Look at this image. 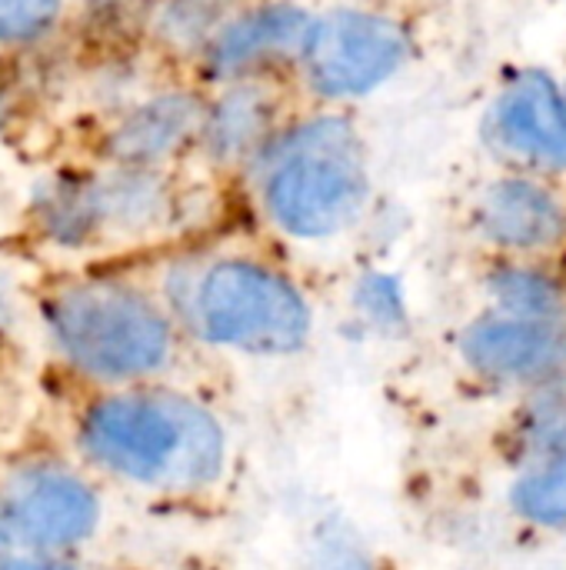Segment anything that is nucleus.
Listing matches in <instances>:
<instances>
[{
	"instance_id": "1",
	"label": "nucleus",
	"mask_w": 566,
	"mask_h": 570,
	"mask_svg": "<svg viewBox=\"0 0 566 570\" xmlns=\"http://www.w3.org/2000/svg\"><path fill=\"white\" fill-rule=\"evenodd\" d=\"M83 454L133 491L187 511H224L244 474L240 438L207 391L180 384L113 387L80 424Z\"/></svg>"
},
{
	"instance_id": "2",
	"label": "nucleus",
	"mask_w": 566,
	"mask_h": 570,
	"mask_svg": "<svg viewBox=\"0 0 566 570\" xmlns=\"http://www.w3.org/2000/svg\"><path fill=\"white\" fill-rule=\"evenodd\" d=\"M157 297L214 361L290 364L317 341L314 297L267 254H190L167 267Z\"/></svg>"
},
{
	"instance_id": "3",
	"label": "nucleus",
	"mask_w": 566,
	"mask_h": 570,
	"mask_svg": "<svg viewBox=\"0 0 566 570\" xmlns=\"http://www.w3.org/2000/svg\"><path fill=\"white\" fill-rule=\"evenodd\" d=\"M47 321L63 357L113 387H197L187 377L193 371L210 377L217 364L180 331L157 294L123 281H87L60 291Z\"/></svg>"
},
{
	"instance_id": "4",
	"label": "nucleus",
	"mask_w": 566,
	"mask_h": 570,
	"mask_svg": "<svg viewBox=\"0 0 566 570\" xmlns=\"http://www.w3.org/2000/svg\"><path fill=\"white\" fill-rule=\"evenodd\" d=\"M254 174L264 220L297 244L344 237L370 204L367 154L344 117H310L277 134L254 160Z\"/></svg>"
},
{
	"instance_id": "5",
	"label": "nucleus",
	"mask_w": 566,
	"mask_h": 570,
	"mask_svg": "<svg viewBox=\"0 0 566 570\" xmlns=\"http://www.w3.org/2000/svg\"><path fill=\"white\" fill-rule=\"evenodd\" d=\"M444 351L464 387L504 404L566 381V321L477 307L447 334Z\"/></svg>"
},
{
	"instance_id": "6",
	"label": "nucleus",
	"mask_w": 566,
	"mask_h": 570,
	"mask_svg": "<svg viewBox=\"0 0 566 570\" xmlns=\"http://www.w3.org/2000/svg\"><path fill=\"white\" fill-rule=\"evenodd\" d=\"M410 53L407 30L370 10H334L314 20L304 70L324 97H360L387 83Z\"/></svg>"
},
{
	"instance_id": "7",
	"label": "nucleus",
	"mask_w": 566,
	"mask_h": 570,
	"mask_svg": "<svg viewBox=\"0 0 566 570\" xmlns=\"http://www.w3.org/2000/svg\"><path fill=\"white\" fill-rule=\"evenodd\" d=\"M470 230L487 257L564 261L566 200L534 177H500L474 200Z\"/></svg>"
},
{
	"instance_id": "8",
	"label": "nucleus",
	"mask_w": 566,
	"mask_h": 570,
	"mask_svg": "<svg viewBox=\"0 0 566 570\" xmlns=\"http://www.w3.org/2000/svg\"><path fill=\"white\" fill-rule=\"evenodd\" d=\"M3 528L27 548L60 551L97 531L100 504L87 481L60 468L17 471L0 494Z\"/></svg>"
},
{
	"instance_id": "9",
	"label": "nucleus",
	"mask_w": 566,
	"mask_h": 570,
	"mask_svg": "<svg viewBox=\"0 0 566 570\" xmlns=\"http://www.w3.org/2000/svg\"><path fill=\"white\" fill-rule=\"evenodd\" d=\"M487 137L514 164L566 174V90L547 70L514 73L490 107Z\"/></svg>"
},
{
	"instance_id": "10",
	"label": "nucleus",
	"mask_w": 566,
	"mask_h": 570,
	"mask_svg": "<svg viewBox=\"0 0 566 570\" xmlns=\"http://www.w3.org/2000/svg\"><path fill=\"white\" fill-rule=\"evenodd\" d=\"M314 17L290 3L257 7L227 20L207 47V63L217 77H254L284 60L304 57Z\"/></svg>"
},
{
	"instance_id": "11",
	"label": "nucleus",
	"mask_w": 566,
	"mask_h": 570,
	"mask_svg": "<svg viewBox=\"0 0 566 570\" xmlns=\"http://www.w3.org/2000/svg\"><path fill=\"white\" fill-rule=\"evenodd\" d=\"M477 294L484 311L534 321H566L564 261L487 257L477 274Z\"/></svg>"
},
{
	"instance_id": "12",
	"label": "nucleus",
	"mask_w": 566,
	"mask_h": 570,
	"mask_svg": "<svg viewBox=\"0 0 566 570\" xmlns=\"http://www.w3.org/2000/svg\"><path fill=\"white\" fill-rule=\"evenodd\" d=\"M497 468L566 458V381L507 401L487 434Z\"/></svg>"
},
{
	"instance_id": "13",
	"label": "nucleus",
	"mask_w": 566,
	"mask_h": 570,
	"mask_svg": "<svg viewBox=\"0 0 566 570\" xmlns=\"http://www.w3.org/2000/svg\"><path fill=\"white\" fill-rule=\"evenodd\" d=\"M274 124H277L274 94L257 80H240L210 107V114H203L200 137L207 150L214 154V160L254 164L277 137Z\"/></svg>"
},
{
	"instance_id": "14",
	"label": "nucleus",
	"mask_w": 566,
	"mask_h": 570,
	"mask_svg": "<svg viewBox=\"0 0 566 570\" xmlns=\"http://www.w3.org/2000/svg\"><path fill=\"white\" fill-rule=\"evenodd\" d=\"M203 130V110L187 94H167L133 110L110 137V154L127 167H150Z\"/></svg>"
},
{
	"instance_id": "15",
	"label": "nucleus",
	"mask_w": 566,
	"mask_h": 570,
	"mask_svg": "<svg viewBox=\"0 0 566 570\" xmlns=\"http://www.w3.org/2000/svg\"><path fill=\"white\" fill-rule=\"evenodd\" d=\"M500 471V511L520 531L566 541V458L524 461Z\"/></svg>"
},
{
	"instance_id": "16",
	"label": "nucleus",
	"mask_w": 566,
	"mask_h": 570,
	"mask_svg": "<svg viewBox=\"0 0 566 570\" xmlns=\"http://www.w3.org/2000/svg\"><path fill=\"white\" fill-rule=\"evenodd\" d=\"M97 230L117 234H150L167 227L173 217L170 190L147 167H127L107 180L87 187Z\"/></svg>"
},
{
	"instance_id": "17",
	"label": "nucleus",
	"mask_w": 566,
	"mask_h": 570,
	"mask_svg": "<svg viewBox=\"0 0 566 570\" xmlns=\"http://www.w3.org/2000/svg\"><path fill=\"white\" fill-rule=\"evenodd\" d=\"M304 570H390V564L350 521L320 518L304 544Z\"/></svg>"
},
{
	"instance_id": "18",
	"label": "nucleus",
	"mask_w": 566,
	"mask_h": 570,
	"mask_svg": "<svg viewBox=\"0 0 566 570\" xmlns=\"http://www.w3.org/2000/svg\"><path fill=\"white\" fill-rule=\"evenodd\" d=\"M227 23V0H173L163 13V33L173 43H200L220 33Z\"/></svg>"
},
{
	"instance_id": "19",
	"label": "nucleus",
	"mask_w": 566,
	"mask_h": 570,
	"mask_svg": "<svg viewBox=\"0 0 566 570\" xmlns=\"http://www.w3.org/2000/svg\"><path fill=\"white\" fill-rule=\"evenodd\" d=\"M57 3L60 0H0V43L40 33L53 20Z\"/></svg>"
},
{
	"instance_id": "20",
	"label": "nucleus",
	"mask_w": 566,
	"mask_h": 570,
	"mask_svg": "<svg viewBox=\"0 0 566 570\" xmlns=\"http://www.w3.org/2000/svg\"><path fill=\"white\" fill-rule=\"evenodd\" d=\"M3 570H73V568H63V564H43V561H13V564H7Z\"/></svg>"
},
{
	"instance_id": "21",
	"label": "nucleus",
	"mask_w": 566,
	"mask_h": 570,
	"mask_svg": "<svg viewBox=\"0 0 566 570\" xmlns=\"http://www.w3.org/2000/svg\"><path fill=\"white\" fill-rule=\"evenodd\" d=\"M564 544H566V541H564Z\"/></svg>"
}]
</instances>
